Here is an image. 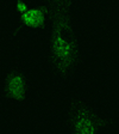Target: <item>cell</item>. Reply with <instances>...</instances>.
Segmentation results:
<instances>
[{
	"mask_svg": "<svg viewBox=\"0 0 119 134\" xmlns=\"http://www.w3.org/2000/svg\"><path fill=\"white\" fill-rule=\"evenodd\" d=\"M51 6L50 67L60 77H69L79 64V42L73 29L70 0H49Z\"/></svg>",
	"mask_w": 119,
	"mask_h": 134,
	"instance_id": "cell-1",
	"label": "cell"
},
{
	"mask_svg": "<svg viewBox=\"0 0 119 134\" xmlns=\"http://www.w3.org/2000/svg\"><path fill=\"white\" fill-rule=\"evenodd\" d=\"M105 128V121L85 99L74 100L68 110L66 129L70 134H97Z\"/></svg>",
	"mask_w": 119,
	"mask_h": 134,
	"instance_id": "cell-2",
	"label": "cell"
},
{
	"mask_svg": "<svg viewBox=\"0 0 119 134\" xmlns=\"http://www.w3.org/2000/svg\"><path fill=\"white\" fill-rule=\"evenodd\" d=\"M3 93L8 100L23 103L30 96V83L28 77L20 70H10L1 81Z\"/></svg>",
	"mask_w": 119,
	"mask_h": 134,
	"instance_id": "cell-3",
	"label": "cell"
},
{
	"mask_svg": "<svg viewBox=\"0 0 119 134\" xmlns=\"http://www.w3.org/2000/svg\"><path fill=\"white\" fill-rule=\"evenodd\" d=\"M20 22L32 30H39L47 26L49 19H51V6L49 0H44L41 5L30 7L28 11L19 16Z\"/></svg>",
	"mask_w": 119,
	"mask_h": 134,
	"instance_id": "cell-4",
	"label": "cell"
},
{
	"mask_svg": "<svg viewBox=\"0 0 119 134\" xmlns=\"http://www.w3.org/2000/svg\"><path fill=\"white\" fill-rule=\"evenodd\" d=\"M29 8H30V5H29L25 0H16V1H14V10H16V12L19 14V16L25 13Z\"/></svg>",
	"mask_w": 119,
	"mask_h": 134,
	"instance_id": "cell-5",
	"label": "cell"
}]
</instances>
